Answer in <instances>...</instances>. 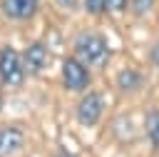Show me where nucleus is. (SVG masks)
<instances>
[{"label": "nucleus", "instance_id": "nucleus-1", "mask_svg": "<svg viewBox=\"0 0 159 157\" xmlns=\"http://www.w3.org/2000/svg\"><path fill=\"white\" fill-rule=\"evenodd\" d=\"M75 55L77 60H82L84 65H94V67H102L109 57V47H107V40L97 32H82L75 37Z\"/></svg>", "mask_w": 159, "mask_h": 157}, {"label": "nucleus", "instance_id": "nucleus-2", "mask_svg": "<svg viewBox=\"0 0 159 157\" xmlns=\"http://www.w3.org/2000/svg\"><path fill=\"white\" fill-rule=\"evenodd\" d=\"M25 62H22V55H17V50L12 47H2L0 50V80L5 85H22L25 80Z\"/></svg>", "mask_w": 159, "mask_h": 157}, {"label": "nucleus", "instance_id": "nucleus-3", "mask_svg": "<svg viewBox=\"0 0 159 157\" xmlns=\"http://www.w3.org/2000/svg\"><path fill=\"white\" fill-rule=\"evenodd\" d=\"M62 80H65V87L67 90H84L89 85V70L82 60H65L62 65Z\"/></svg>", "mask_w": 159, "mask_h": 157}, {"label": "nucleus", "instance_id": "nucleus-4", "mask_svg": "<svg viewBox=\"0 0 159 157\" xmlns=\"http://www.w3.org/2000/svg\"><path fill=\"white\" fill-rule=\"evenodd\" d=\"M77 117H80V122L84 127L97 125V120L102 117V95H97V92L84 95L80 100V105H77Z\"/></svg>", "mask_w": 159, "mask_h": 157}, {"label": "nucleus", "instance_id": "nucleus-5", "mask_svg": "<svg viewBox=\"0 0 159 157\" xmlns=\"http://www.w3.org/2000/svg\"><path fill=\"white\" fill-rule=\"evenodd\" d=\"M2 12L10 17V20H30L37 7H40V0H2Z\"/></svg>", "mask_w": 159, "mask_h": 157}, {"label": "nucleus", "instance_id": "nucleus-6", "mask_svg": "<svg viewBox=\"0 0 159 157\" xmlns=\"http://www.w3.org/2000/svg\"><path fill=\"white\" fill-rule=\"evenodd\" d=\"M22 62H25V70L27 72H40L45 65H47V47L42 42H32L25 52H22Z\"/></svg>", "mask_w": 159, "mask_h": 157}, {"label": "nucleus", "instance_id": "nucleus-7", "mask_svg": "<svg viewBox=\"0 0 159 157\" xmlns=\"http://www.w3.org/2000/svg\"><path fill=\"white\" fill-rule=\"evenodd\" d=\"M22 130L17 127H2L0 130V157H12L22 147Z\"/></svg>", "mask_w": 159, "mask_h": 157}, {"label": "nucleus", "instance_id": "nucleus-8", "mask_svg": "<svg viewBox=\"0 0 159 157\" xmlns=\"http://www.w3.org/2000/svg\"><path fill=\"white\" fill-rule=\"evenodd\" d=\"M144 130H147V137H149L152 147H159V110H149L147 112Z\"/></svg>", "mask_w": 159, "mask_h": 157}, {"label": "nucleus", "instance_id": "nucleus-9", "mask_svg": "<svg viewBox=\"0 0 159 157\" xmlns=\"http://www.w3.org/2000/svg\"><path fill=\"white\" fill-rule=\"evenodd\" d=\"M117 85H119L122 90H137V87L142 85V75H139L137 70H122L119 77H117Z\"/></svg>", "mask_w": 159, "mask_h": 157}, {"label": "nucleus", "instance_id": "nucleus-10", "mask_svg": "<svg viewBox=\"0 0 159 157\" xmlns=\"http://www.w3.org/2000/svg\"><path fill=\"white\" fill-rule=\"evenodd\" d=\"M127 5H129V0H104V7L109 10V12H124L127 10Z\"/></svg>", "mask_w": 159, "mask_h": 157}, {"label": "nucleus", "instance_id": "nucleus-11", "mask_svg": "<svg viewBox=\"0 0 159 157\" xmlns=\"http://www.w3.org/2000/svg\"><path fill=\"white\" fill-rule=\"evenodd\" d=\"M84 7H87L89 15H99L102 10H107L104 7V0H84Z\"/></svg>", "mask_w": 159, "mask_h": 157}, {"label": "nucleus", "instance_id": "nucleus-12", "mask_svg": "<svg viewBox=\"0 0 159 157\" xmlns=\"http://www.w3.org/2000/svg\"><path fill=\"white\" fill-rule=\"evenodd\" d=\"M152 5H154V0H132V7H134V12H137V15L149 12V10H152Z\"/></svg>", "mask_w": 159, "mask_h": 157}, {"label": "nucleus", "instance_id": "nucleus-13", "mask_svg": "<svg viewBox=\"0 0 159 157\" xmlns=\"http://www.w3.org/2000/svg\"><path fill=\"white\" fill-rule=\"evenodd\" d=\"M152 60H154V65L159 67V42H157V47H154V52H152Z\"/></svg>", "mask_w": 159, "mask_h": 157}, {"label": "nucleus", "instance_id": "nucleus-14", "mask_svg": "<svg viewBox=\"0 0 159 157\" xmlns=\"http://www.w3.org/2000/svg\"><path fill=\"white\" fill-rule=\"evenodd\" d=\"M57 2H62V5H72L75 0H57Z\"/></svg>", "mask_w": 159, "mask_h": 157}, {"label": "nucleus", "instance_id": "nucleus-15", "mask_svg": "<svg viewBox=\"0 0 159 157\" xmlns=\"http://www.w3.org/2000/svg\"><path fill=\"white\" fill-rule=\"evenodd\" d=\"M65 157H70V155H65Z\"/></svg>", "mask_w": 159, "mask_h": 157}]
</instances>
